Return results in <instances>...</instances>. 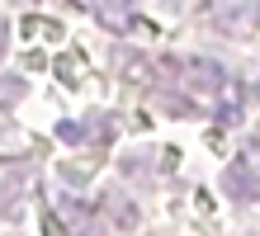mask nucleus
<instances>
[{
  "mask_svg": "<svg viewBox=\"0 0 260 236\" xmlns=\"http://www.w3.org/2000/svg\"><path fill=\"white\" fill-rule=\"evenodd\" d=\"M222 184L232 189L237 198H260V180L246 170V161H237V165H227V175H222Z\"/></svg>",
  "mask_w": 260,
  "mask_h": 236,
  "instance_id": "f257e3e1",
  "label": "nucleus"
},
{
  "mask_svg": "<svg viewBox=\"0 0 260 236\" xmlns=\"http://www.w3.org/2000/svg\"><path fill=\"white\" fill-rule=\"evenodd\" d=\"M185 71H189V76H204V81H199L204 90H222V85H227V71L218 66V61H204V57H189V61H185Z\"/></svg>",
  "mask_w": 260,
  "mask_h": 236,
  "instance_id": "f03ea898",
  "label": "nucleus"
},
{
  "mask_svg": "<svg viewBox=\"0 0 260 236\" xmlns=\"http://www.w3.org/2000/svg\"><path fill=\"white\" fill-rule=\"evenodd\" d=\"M57 137H67V142H81V137H85V128H81V123H62V128H57Z\"/></svg>",
  "mask_w": 260,
  "mask_h": 236,
  "instance_id": "7ed1b4c3",
  "label": "nucleus"
},
{
  "mask_svg": "<svg viewBox=\"0 0 260 236\" xmlns=\"http://www.w3.org/2000/svg\"><path fill=\"white\" fill-rule=\"evenodd\" d=\"M5 38H10V24L0 19V52H5Z\"/></svg>",
  "mask_w": 260,
  "mask_h": 236,
  "instance_id": "20e7f679",
  "label": "nucleus"
}]
</instances>
